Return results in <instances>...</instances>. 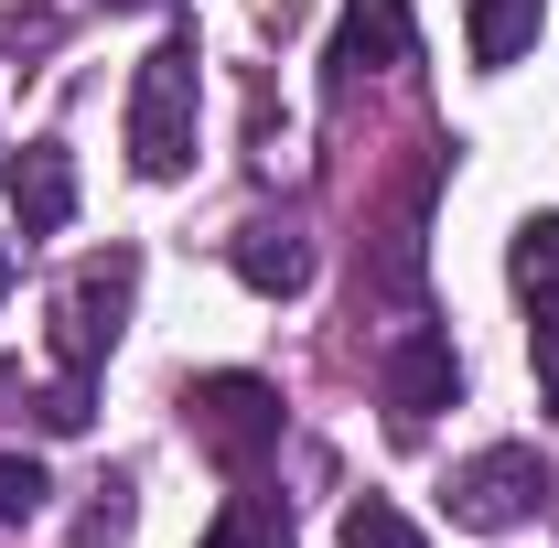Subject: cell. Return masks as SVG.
I'll use <instances>...</instances> for the list:
<instances>
[{
    "mask_svg": "<svg viewBox=\"0 0 559 548\" xmlns=\"http://www.w3.org/2000/svg\"><path fill=\"white\" fill-rule=\"evenodd\" d=\"M130 290H140V248H97V259L66 270V290H55V355H66V377L108 366V344L130 323Z\"/></svg>",
    "mask_w": 559,
    "mask_h": 548,
    "instance_id": "3957f363",
    "label": "cell"
},
{
    "mask_svg": "<svg viewBox=\"0 0 559 548\" xmlns=\"http://www.w3.org/2000/svg\"><path fill=\"white\" fill-rule=\"evenodd\" d=\"M130 527H140V484L108 474V484H97V505L75 516V548H130Z\"/></svg>",
    "mask_w": 559,
    "mask_h": 548,
    "instance_id": "7c38bea8",
    "label": "cell"
},
{
    "mask_svg": "<svg viewBox=\"0 0 559 548\" xmlns=\"http://www.w3.org/2000/svg\"><path fill=\"white\" fill-rule=\"evenodd\" d=\"M441 505H452V527L506 538V527H527V516L549 505V463H538L527 441H485V452H463V463H452Z\"/></svg>",
    "mask_w": 559,
    "mask_h": 548,
    "instance_id": "277c9868",
    "label": "cell"
},
{
    "mask_svg": "<svg viewBox=\"0 0 559 548\" xmlns=\"http://www.w3.org/2000/svg\"><path fill=\"white\" fill-rule=\"evenodd\" d=\"M226 259H237V279H248L259 301H290V290H312V237H301L290 215H248V226L226 237Z\"/></svg>",
    "mask_w": 559,
    "mask_h": 548,
    "instance_id": "ba28073f",
    "label": "cell"
},
{
    "mask_svg": "<svg viewBox=\"0 0 559 548\" xmlns=\"http://www.w3.org/2000/svg\"><path fill=\"white\" fill-rule=\"evenodd\" d=\"M506 279H516L527 301H559V215H527V226H516V248H506Z\"/></svg>",
    "mask_w": 559,
    "mask_h": 548,
    "instance_id": "8fae6325",
    "label": "cell"
},
{
    "mask_svg": "<svg viewBox=\"0 0 559 548\" xmlns=\"http://www.w3.org/2000/svg\"><path fill=\"white\" fill-rule=\"evenodd\" d=\"M44 495H55V484H44L33 452H0V527H33V516H44Z\"/></svg>",
    "mask_w": 559,
    "mask_h": 548,
    "instance_id": "5bb4252c",
    "label": "cell"
},
{
    "mask_svg": "<svg viewBox=\"0 0 559 548\" xmlns=\"http://www.w3.org/2000/svg\"><path fill=\"white\" fill-rule=\"evenodd\" d=\"M183 430L205 441V463L215 474H237V484H259V463L280 452V388L270 377H194L183 388Z\"/></svg>",
    "mask_w": 559,
    "mask_h": 548,
    "instance_id": "7a4b0ae2",
    "label": "cell"
},
{
    "mask_svg": "<svg viewBox=\"0 0 559 548\" xmlns=\"http://www.w3.org/2000/svg\"><path fill=\"white\" fill-rule=\"evenodd\" d=\"M194 548H290V505L280 495H226V516Z\"/></svg>",
    "mask_w": 559,
    "mask_h": 548,
    "instance_id": "30bf717a",
    "label": "cell"
},
{
    "mask_svg": "<svg viewBox=\"0 0 559 548\" xmlns=\"http://www.w3.org/2000/svg\"><path fill=\"white\" fill-rule=\"evenodd\" d=\"M538 33H549V0H474V11H463V55L485 75H506Z\"/></svg>",
    "mask_w": 559,
    "mask_h": 548,
    "instance_id": "9c48e42d",
    "label": "cell"
},
{
    "mask_svg": "<svg viewBox=\"0 0 559 548\" xmlns=\"http://www.w3.org/2000/svg\"><path fill=\"white\" fill-rule=\"evenodd\" d=\"M44 430H86V377H55V388H44Z\"/></svg>",
    "mask_w": 559,
    "mask_h": 548,
    "instance_id": "2e32d148",
    "label": "cell"
},
{
    "mask_svg": "<svg viewBox=\"0 0 559 548\" xmlns=\"http://www.w3.org/2000/svg\"><path fill=\"white\" fill-rule=\"evenodd\" d=\"M334 538H345V548H430V538H419V527H409V516L388 505V495H355V505H345V527H334Z\"/></svg>",
    "mask_w": 559,
    "mask_h": 548,
    "instance_id": "4fadbf2b",
    "label": "cell"
},
{
    "mask_svg": "<svg viewBox=\"0 0 559 548\" xmlns=\"http://www.w3.org/2000/svg\"><path fill=\"white\" fill-rule=\"evenodd\" d=\"M0 183H11V237H22V248L75 226V151L66 140H22V151L0 162Z\"/></svg>",
    "mask_w": 559,
    "mask_h": 548,
    "instance_id": "52a82bcc",
    "label": "cell"
},
{
    "mask_svg": "<svg viewBox=\"0 0 559 548\" xmlns=\"http://www.w3.org/2000/svg\"><path fill=\"white\" fill-rule=\"evenodd\" d=\"M527 366H538V398L559 409V301H538V334H527Z\"/></svg>",
    "mask_w": 559,
    "mask_h": 548,
    "instance_id": "9a60e30c",
    "label": "cell"
},
{
    "mask_svg": "<svg viewBox=\"0 0 559 548\" xmlns=\"http://www.w3.org/2000/svg\"><path fill=\"white\" fill-rule=\"evenodd\" d=\"M377 398H388V419H399V430L441 419L452 398H463V355H452V334L409 323V334H399L388 355H377Z\"/></svg>",
    "mask_w": 559,
    "mask_h": 548,
    "instance_id": "5b68a950",
    "label": "cell"
},
{
    "mask_svg": "<svg viewBox=\"0 0 559 548\" xmlns=\"http://www.w3.org/2000/svg\"><path fill=\"white\" fill-rule=\"evenodd\" d=\"M0 301H11V237H0Z\"/></svg>",
    "mask_w": 559,
    "mask_h": 548,
    "instance_id": "e0dca14e",
    "label": "cell"
},
{
    "mask_svg": "<svg viewBox=\"0 0 559 548\" xmlns=\"http://www.w3.org/2000/svg\"><path fill=\"white\" fill-rule=\"evenodd\" d=\"M194 130H205V55L173 22L130 75V172L140 183H183L194 172Z\"/></svg>",
    "mask_w": 559,
    "mask_h": 548,
    "instance_id": "6da1fadb",
    "label": "cell"
},
{
    "mask_svg": "<svg viewBox=\"0 0 559 548\" xmlns=\"http://www.w3.org/2000/svg\"><path fill=\"white\" fill-rule=\"evenodd\" d=\"M419 33H409V0H345V22H334V44H323V86L334 97H355L366 75L409 65Z\"/></svg>",
    "mask_w": 559,
    "mask_h": 548,
    "instance_id": "8992f818",
    "label": "cell"
}]
</instances>
